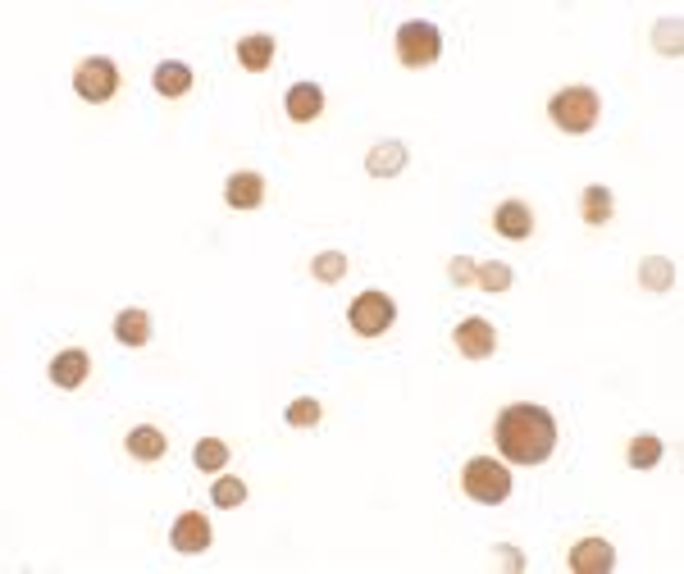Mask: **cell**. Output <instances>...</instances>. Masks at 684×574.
<instances>
[{
    "mask_svg": "<svg viewBox=\"0 0 684 574\" xmlns=\"http://www.w3.org/2000/svg\"><path fill=\"white\" fill-rule=\"evenodd\" d=\"M87 374H92V356H87L83 347H64L60 356L51 360V383L55 388H83Z\"/></svg>",
    "mask_w": 684,
    "mask_h": 574,
    "instance_id": "cell-10",
    "label": "cell"
},
{
    "mask_svg": "<svg viewBox=\"0 0 684 574\" xmlns=\"http://www.w3.org/2000/svg\"><path fill=\"white\" fill-rule=\"evenodd\" d=\"M657 51L680 55V23H657Z\"/></svg>",
    "mask_w": 684,
    "mask_h": 574,
    "instance_id": "cell-27",
    "label": "cell"
},
{
    "mask_svg": "<svg viewBox=\"0 0 684 574\" xmlns=\"http://www.w3.org/2000/svg\"><path fill=\"white\" fill-rule=\"evenodd\" d=\"M639 283L648 287V292H671L675 287V265L666 256H648L639 265Z\"/></svg>",
    "mask_w": 684,
    "mask_h": 574,
    "instance_id": "cell-20",
    "label": "cell"
},
{
    "mask_svg": "<svg viewBox=\"0 0 684 574\" xmlns=\"http://www.w3.org/2000/svg\"><path fill=\"white\" fill-rule=\"evenodd\" d=\"M365 169L374 178H397L406 169V146L402 142H379L370 155H365Z\"/></svg>",
    "mask_w": 684,
    "mask_h": 574,
    "instance_id": "cell-16",
    "label": "cell"
},
{
    "mask_svg": "<svg viewBox=\"0 0 684 574\" xmlns=\"http://www.w3.org/2000/svg\"><path fill=\"white\" fill-rule=\"evenodd\" d=\"M443 55V32L425 19H411L397 28V60L406 69H429V64Z\"/></svg>",
    "mask_w": 684,
    "mask_h": 574,
    "instance_id": "cell-4",
    "label": "cell"
},
{
    "mask_svg": "<svg viewBox=\"0 0 684 574\" xmlns=\"http://www.w3.org/2000/svg\"><path fill=\"white\" fill-rule=\"evenodd\" d=\"M210 502L224 506V511H233V506L247 502V483L233 479V474H224V479H215V488H210Z\"/></svg>",
    "mask_w": 684,
    "mask_h": 574,
    "instance_id": "cell-24",
    "label": "cell"
},
{
    "mask_svg": "<svg viewBox=\"0 0 684 574\" xmlns=\"http://www.w3.org/2000/svg\"><path fill=\"white\" fill-rule=\"evenodd\" d=\"M493 442L511 465H543L557 447V420H552V410L520 401V406H507L498 415Z\"/></svg>",
    "mask_w": 684,
    "mask_h": 574,
    "instance_id": "cell-1",
    "label": "cell"
},
{
    "mask_svg": "<svg viewBox=\"0 0 684 574\" xmlns=\"http://www.w3.org/2000/svg\"><path fill=\"white\" fill-rule=\"evenodd\" d=\"M662 438H657V433H639V438L630 442V451H625V456H630V465L634 470H653L657 461H662Z\"/></svg>",
    "mask_w": 684,
    "mask_h": 574,
    "instance_id": "cell-21",
    "label": "cell"
},
{
    "mask_svg": "<svg viewBox=\"0 0 684 574\" xmlns=\"http://www.w3.org/2000/svg\"><path fill=\"white\" fill-rule=\"evenodd\" d=\"M493 228H498L502 237H511V242H525V237L534 233V210H529L525 201H502L498 210H493Z\"/></svg>",
    "mask_w": 684,
    "mask_h": 574,
    "instance_id": "cell-12",
    "label": "cell"
},
{
    "mask_svg": "<svg viewBox=\"0 0 684 574\" xmlns=\"http://www.w3.org/2000/svg\"><path fill=\"white\" fill-rule=\"evenodd\" d=\"M447 274H452V283H456V287H470V283H475V260L456 256V260H452V269H447Z\"/></svg>",
    "mask_w": 684,
    "mask_h": 574,
    "instance_id": "cell-28",
    "label": "cell"
},
{
    "mask_svg": "<svg viewBox=\"0 0 684 574\" xmlns=\"http://www.w3.org/2000/svg\"><path fill=\"white\" fill-rule=\"evenodd\" d=\"M461 488H466V497L479 506H502L511 497V470L502 461L475 456V461H466V470H461Z\"/></svg>",
    "mask_w": 684,
    "mask_h": 574,
    "instance_id": "cell-3",
    "label": "cell"
},
{
    "mask_svg": "<svg viewBox=\"0 0 684 574\" xmlns=\"http://www.w3.org/2000/svg\"><path fill=\"white\" fill-rule=\"evenodd\" d=\"M320 415H324V410H320V401H315V397H297L288 406V424H292V429H315V424H320Z\"/></svg>",
    "mask_w": 684,
    "mask_h": 574,
    "instance_id": "cell-26",
    "label": "cell"
},
{
    "mask_svg": "<svg viewBox=\"0 0 684 574\" xmlns=\"http://www.w3.org/2000/svg\"><path fill=\"white\" fill-rule=\"evenodd\" d=\"M114 338L124 342V347H146V342H151V315L137 306L119 310V315H114Z\"/></svg>",
    "mask_w": 684,
    "mask_h": 574,
    "instance_id": "cell-15",
    "label": "cell"
},
{
    "mask_svg": "<svg viewBox=\"0 0 684 574\" xmlns=\"http://www.w3.org/2000/svg\"><path fill=\"white\" fill-rule=\"evenodd\" d=\"M288 119L292 123H311L324 114V92L315 87V82H297V87H288Z\"/></svg>",
    "mask_w": 684,
    "mask_h": 574,
    "instance_id": "cell-13",
    "label": "cell"
},
{
    "mask_svg": "<svg viewBox=\"0 0 684 574\" xmlns=\"http://www.w3.org/2000/svg\"><path fill=\"white\" fill-rule=\"evenodd\" d=\"M548 119L557 123L561 133H593L602 119V96L593 87H561L548 101Z\"/></svg>",
    "mask_w": 684,
    "mask_h": 574,
    "instance_id": "cell-2",
    "label": "cell"
},
{
    "mask_svg": "<svg viewBox=\"0 0 684 574\" xmlns=\"http://www.w3.org/2000/svg\"><path fill=\"white\" fill-rule=\"evenodd\" d=\"M224 201L233 205V210H260V201H265V178H260L256 169L233 174L224 183Z\"/></svg>",
    "mask_w": 684,
    "mask_h": 574,
    "instance_id": "cell-11",
    "label": "cell"
},
{
    "mask_svg": "<svg viewBox=\"0 0 684 574\" xmlns=\"http://www.w3.org/2000/svg\"><path fill=\"white\" fill-rule=\"evenodd\" d=\"M311 274L320 278V283H342V278H347V256H342V251H320Z\"/></svg>",
    "mask_w": 684,
    "mask_h": 574,
    "instance_id": "cell-25",
    "label": "cell"
},
{
    "mask_svg": "<svg viewBox=\"0 0 684 574\" xmlns=\"http://www.w3.org/2000/svg\"><path fill=\"white\" fill-rule=\"evenodd\" d=\"M169 543H174V552H183V556L206 552V547H210V520H206V515H197V511L178 515L174 529H169Z\"/></svg>",
    "mask_w": 684,
    "mask_h": 574,
    "instance_id": "cell-9",
    "label": "cell"
},
{
    "mask_svg": "<svg viewBox=\"0 0 684 574\" xmlns=\"http://www.w3.org/2000/svg\"><path fill=\"white\" fill-rule=\"evenodd\" d=\"M192 461H197V470L219 474V470L228 465V442H224V438H201L197 451H192Z\"/></svg>",
    "mask_w": 684,
    "mask_h": 574,
    "instance_id": "cell-22",
    "label": "cell"
},
{
    "mask_svg": "<svg viewBox=\"0 0 684 574\" xmlns=\"http://www.w3.org/2000/svg\"><path fill=\"white\" fill-rule=\"evenodd\" d=\"M397 319V306L388 292H361V297L347 306V324L361 333V338H384Z\"/></svg>",
    "mask_w": 684,
    "mask_h": 574,
    "instance_id": "cell-5",
    "label": "cell"
},
{
    "mask_svg": "<svg viewBox=\"0 0 684 574\" xmlns=\"http://www.w3.org/2000/svg\"><path fill=\"white\" fill-rule=\"evenodd\" d=\"M274 51H279V46H274L270 32H251V37L238 41V64L251 73H265L274 64Z\"/></svg>",
    "mask_w": 684,
    "mask_h": 574,
    "instance_id": "cell-14",
    "label": "cell"
},
{
    "mask_svg": "<svg viewBox=\"0 0 684 574\" xmlns=\"http://www.w3.org/2000/svg\"><path fill=\"white\" fill-rule=\"evenodd\" d=\"M566 565L575 574H607L616 565V547L607 538H580V543L570 547Z\"/></svg>",
    "mask_w": 684,
    "mask_h": 574,
    "instance_id": "cell-8",
    "label": "cell"
},
{
    "mask_svg": "<svg viewBox=\"0 0 684 574\" xmlns=\"http://www.w3.org/2000/svg\"><path fill=\"white\" fill-rule=\"evenodd\" d=\"M452 342H456V351H461L466 360H488L493 351H498V328L488 324V319L470 315V319H461V324H456Z\"/></svg>",
    "mask_w": 684,
    "mask_h": 574,
    "instance_id": "cell-7",
    "label": "cell"
},
{
    "mask_svg": "<svg viewBox=\"0 0 684 574\" xmlns=\"http://www.w3.org/2000/svg\"><path fill=\"white\" fill-rule=\"evenodd\" d=\"M151 82H156L160 96H187L192 92V69H187L183 60H165L156 73H151Z\"/></svg>",
    "mask_w": 684,
    "mask_h": 574,
    "instance_id": "cell-18",
    "label": "cell"
},
{
    "mask_svg": "<svg viewBox=\"0 0 684 574\" xmlns=\"http://www.w3.org/2000/svg\"><path fill=\"white\" fill-rule=\"evenodd\" d=\"M73 92L83 96V101H92V105L110 101V96L119 92V64L105 60V55L83 60L78 69H73Z\"/></svg>",
    "mask_w": 684,
    "mask_h": 574,
    "instance_id": "cell-6",
    "label": "cell"
},
{
    "mask_svg": "<svg viewBox=\"0 0 684 574\" xmlns=\"http://www.w3.org/2000/svg\"><path fill=\"white\" fill-rule=\"evenodd\" d=\"M128 451H133L137 461H160L169 451V438L156 429V424H137L133 433H128Z\"/></svg>",
    "mask_w": 684,
    "mask_h": 574,
    "instance_id": "cell-17",
    "label": "cell"
},
{
    "mask_svg": "<svg viewBox=\"0 0 684 574\" xmlns=\"http://www.w3.org/2000/svg\"><path fill=\"white\" fill-rule=\"evenodd\" d=\"M475 283L484 287V292H507V287L516 283V274H511V265H502V260H488V265H475Z\"/></svg>",
    "mask_w": 684,
    "mask_h": 574,
    "instance_id": "cell-23",
    "label": "cell"
},
{
    "mask_svg": "<svg viewBox=\"0 0 684 574\" xmlns=\"http://www.w3.org/2000/svg\"><path fill=\"white\" fill-rule=\"evenodd\" d=\"M580 215L589 228H602V224H612V187H584L580 196Z\"/></svg>",
    "mask_w": 684,
    "mask_h": 574,
    "instance_id": "cell-19",
    "label": "cell"
}]
</instances>
